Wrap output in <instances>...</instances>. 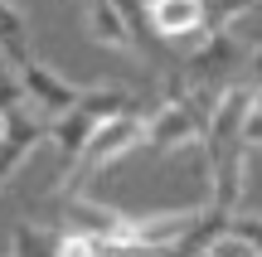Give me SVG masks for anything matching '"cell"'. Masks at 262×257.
Segmentation results:
<instances>
[{"mask_svg": "<svg viewBox=\"0 0 262 257\" xmlns=\"http://www.w3.org/2000/svg\"><path fill=\"white\" fill-rule=\"evenodd\" d=\"M224 248H238V252L262 257V214H238V219H228Z\"/></svg>", "mask_w": 262, "mask_h": 257, "instance_id": "9c48e42d", "label": "cell"}, {"mask_svg": "<svg viewBox=\"0 0 262 257\" xmlns=\"http://www.w3.org/2000/svg\"><path fill=\"white\" fill-rule=\"evenodd\" d=\"M141 97L122 92V87H83V97H78L68 112H58L54 122H49V146L58 151V160H63V175H58V184L73 175L78 155H83V146L93 141V131L107 122V116L126 112V107H136Z\"/></svg>", "mask_w": 262, "mask_h": 257, "instance_id": "7a4b0ae2", "label": "cell"}, {"mask_svg": "<svg viewBox=\"0 0 262 257\" xmlns=\"http://www.w3.org/2000/svg\"><path fill=\"white\" fill-rule=\"evenodd\" d=\"M25 49V15H19L10 0H0V54L15 58Z\"/></svg>", "mask_w": 262, "mask_h": 257, "instance_id": "8fae6325", "label": "cell"}, {"mask_svg": "<svg viewBox=\"0 0 262 257\" xmlns=\"http://www.w3.org/2000/svg\"><path fill=\"white\" fill-rule=\"evenodd\" d=\"M253 54L248 39H238V29H209L199 34V49H189L180 63H185V83L209 87V92H224L233 78H243V63Z\"/></svg>", "mask_w": 262, "mask_h": 257, "instance_id": "3957f363", "label": "cell"}, {"mask_svg": "<svg viewBox=\"0 0 262 257\" xmlns=\"http://www.w3.org/2000/svg\"><path fill=\"white\" fill-rule=\"evenodd\" d=\"M150 25L160 39H194L204 34V0H146Z\"/></svg>", "mask_w": 262, "mask_h": 257, "instance_id": "ba28073f", "label": "cell"}, {"mask_svg": "<svg viewBox=\"0 0 262 257\" xmlns=\"http://www.w3.org/2000/svg\"><path fill=\"white\" fill-rule=\"evenodd\" d=\"M0 248L5 252H54V233H39L29 223H19L10 238H0Z\"/></svg>", "mask_w": 262, "mask_h": 257, "instance_id": "7c38bea8", "label": "cell"}, {"mask_svg": "<svg viewBox=\"0 0 262 257\" xmlns=\"http://www.w3.org/2000/svg\"><path fill=\"white\" fill-rule=\"evenodd\" d=\"M257 107V83L248 78H233V83L219 92L214 112L204 122V165H209V199L224 204V209H238L243 199V175H248V116Z\"/></svg>", "mask_w": 262, "mask_h": 257, "instance_id": "6da1fadb", "label": "cell"}, {"mask_svg": "<svg viewBox=\"0 0 262 257\" xmlns=\"http://www.w3.org/2000/svg\"><path fill=\"white\" fill-rule=\"evenodd\" d=\"M44 141H49V116H39L29 102L10 107V116H5V136H0V190H5L10 175H15V170H19V165H25Z\"/></svg>", "mask_w": 262, "mask_h": 257, "instance_id": "8992f818", "label": "cell"}, {"mask_svg": "<svg viewBox=\"0 0 262 257\" xmlns=\"http://www.w3.org/2000/svg\"><path fill=\"white\" fill-rule=\"evenodd\" d=\"M248 10H257V0H204V34L209 29H233Z\"/></svg>", "mask_w": 262, "mask_h": 257, "instance_id": "30bf717a", "label": "cell"}, {"mask_svg": "<svg viewBox=\"0 0 262 257\" xmlns=\"http://www.w3.org/2000/svg\"><path fill=\"white\" fill-rule=\"evenodd\" d=\"M19 102H25V83H19L15 68L0 63V112H10V107H19Z\"/></svg>", "mask_w": 262, "mask_h": 257, "instance_id": "4fadbf2b", "label": "cell"}, {"mask_svg": "<svg viewBox=\"0 0 262 257\" xmlns=\"http://www.w3.org/2000/svg\"><path fill=\"white\" fill-rule=\"evenodd\" d=\"M5 116H10V112H0V136H5Z\"/></svg>", "mask_w": 262, "mask_h": 257, "instance_id": "5bb4252c", "label": "cell"}, {"mask_svg": "<svg viewBox=\"0 0 262 257\" xmlns=\"http://www.w3.org/2000/svg\"><path fill=\"white\" fill-rule=\"evenodd\" d=\"M83 25H88V34H93L97 44H107V49H122V54L141 49V44H136V29H131L126 10L117 5V0H88Z\"/></svg>", "mask_w": 262, "mask_h": 257, "instance_id": "52a82bcc", "label": "cell"}, {"mask_svg": "<svg viewBox=\"0 0 262 257\" xmlns=\"http://www.w3.org/2000/svg\"><path fill=\"white\" fill-rule=\"evenodd\" d=\"M146 107H150V102H136V107H126V112L107 116V122L93 131V141L83 146V155H78L73 175H68L58 190H73L83 175H97V170H107V165L126 160L131 151H141V126H146Z\"/></svg>", "mask_w": 262, "mask_h": 257, "instance_id": "277c9868", "label": "cell"}, {"mask_svg": "<svg viewBox=\"0 0 262 257\" xmlns=\"http://www.w3.org/2000/svg\"><path fill=\"white\" fill-rule=\"evenodd\" d=\"M10 63H15L19 83H25V102L34 107L39 116H49V122H54L58 112H68V107H73L78 97H83V87H73L63 73H54V68H49L44 58H34L29 49H19V54L10 58Z\"/></svg>", "mask_w": 262, "mask_h": 257, "instance_id": "5b68a950", "label": "cell"}]
</instances>
